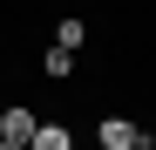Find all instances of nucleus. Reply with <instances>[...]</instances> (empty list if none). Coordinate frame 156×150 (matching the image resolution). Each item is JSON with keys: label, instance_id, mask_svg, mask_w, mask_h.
<instances>
[{"label": "nucleus", "instance_id": "nucleus-1", "mask_svg": "<svg viewBox=\"0 0 156 150\" xmlns=\"http://www.w3.org/2000/svg\"><path fill=\"white\" fill-rule=\"evenodd\" d=\"M102 150H156V137L136 130V123H122V116H109L102 123Z\"/></svg>", "mask_w": 156, "mask_h": 150}, {"label": "nucleus", "instance_id": "nucleus-2", "mask_svg": "<svg viewBox=\"0 0 156 150\" xmlns=\"http://www.w3.org/2000/svg\"><path fill=\"white\" fill-rule=\"evenodd\" d=\"M34 109H0V143H20V150H27V137H34Z\"/></svg>", "mask_w": 156, "mask_h": 150}, {"label": "nucleus", "instance_id": "nucleus-3", "mask_svg": "<svg viewBox=\"0 0 156 150\" xmlns=\"http://www.w3.org/2000/svg\"><path fill=\"white\" fill-rule=\"evenodd\" d=\"M27 150H75V137L61 130V123H34V137H27Z\"/></svg>", "mask_w": 156, "mask_h": 150}, {"label": "nucleus", "instance_id": "nucleus-4", "mask_svg": "<svg viewBox=\"0 0 156 150\" xmlns=\"http://www.w3.org/2000/svg\"><path fill=\"white\" fill-rule=\"evenodd\" d=\"M82 41H88V28H82V21H75V14H68V21H61V28H55V48H68V55H75V48H82Z\"/></svg>", "mask_w": 156, "mask_h": 150}, {"label": "nucleus", "instance_id": "nucleus-5", "mask_svg": "<svg viewBox=\"0 0 156 150\" xmlns=\"http://www.w3.org/2000/svg\"><path fill=\"white\" fill-rule=\"evenodd\" d=\"M41 68H48V75H55V82H61V75L75 68V55H68V48H48V55H41Z\"/></svg>", "mask_w": 156, "mask_h": 150}, {"label": "nucleus", "instance_id": "nucleus-6", "mask_svg": "<svg viewBox=\"0 0 156 150\" xmlns=\"http://www.w3.org/2000/svg\"><path fill=\"white\" fill-rule=\"evenodd\" d=\"M0 150H20V143H0Z\"/></svg>", "mask_w": 156, "mask_h": 150}]
</instances>
